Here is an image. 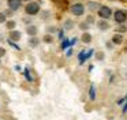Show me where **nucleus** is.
Returning a JSON list of instances; mask_svg holds the SVG:
<instances>
[{
  "label": "nucleus",
  "instance_id": "nucleus-1",
  "mask_svg": "<svg viewBox=\"0 0 127 120\" xmlns=\"http://www.w3.org/2000/svg\"><path fill=\"white\" fill-rule=\"evenodd\" d=\"M38 11H40V4L36 1H30L25 7V12L28 15H36V14H38Z\"/></svg>",
  "mask_w": 127,
  "mask_h": 120
},
{
  "label": "nucleus",
  "instance_id": "nucleus-2",
  "mask_svg": "<svg viewBox=\"0 0 127 120\" xmlns=\"http://www.w3.org/2000/svg\"><path fill=\"white\" fill-rule=\"evenodd\" d=\"M113 19L116 23H124L127 21V12L123 10H116L113 12Z\"/></svg>",
  "mask_w": 127,
  "mask_h": 120
},
{
  "label": "nucleus",
  "instance_id": "nucleus-3",
  "mask_svg": "<svg viewBox=\"0 0 127 120\" xmlns=\"http://www.w3.org/2000/svg\"><path fill=\"white\" fill-rule=\"evenodd\" d=\"M71 12L74 14L75 16H81L85 14V5L82 3H74L71 5Z\"/></svg>",
  "mask_w": 127,
  "mask_h": 120
},
{
  "label": "nucleus",
  "instance_id": "nucleus-4",
  "mask_svg": "<svg viewBox=\"0 0 127 120\" xmlns=\"http://www.w3.org/2000/svg\"><path fill=\"white\" fill-rule=\"evenodd\" d=\"M98 15H100V18H102V19H108L112 15V11H111V8L107 7V5H101V7L98 8Z\"/></svg>",
  "mask_w": 127,
  "mask_h": 120
},
{
  "label": "nucleus",
  "instance_id": "nucleus-5",
  "mask_svg": "<svg viewBox=\"0 0 127 120\" xmlns=\"http://www.w3.org/2000/svg\"><path fill=\"white\" fill-rule=\"evenodd\" d=\"M8 8L11 11H17L19 10V7L22 5V0H8Z\"/></svg>",
  "mask_w": 127,
  "mask_h": 120
},
{
  "label": "nucleus",
  "instance_id": "nucleus-6",
  "mask_svg": "<svg viewBox=\"0 0 127 120\" xmlns=\"http://www.w3.org/2000/svg\"><path fill=\"white\" fill-rule=\"evenodd\" d=\"M21 31H17V30H11V33H10V38H11L12 41H19L21 40Z\"/></svg>",
  "mask_w": 127,
  "mask_h": 120
},
{
  "label": "nucleus",
  "instance_id": "nucleus-7",
  "mask_svg": "<svg viewBox=\"0 0 127 120\" xmlns=\"http://www.w3.org/2000/svg\"><path fill=\"white\" fill-rule=\"evenodd\" d=\"M97 26L100 27V30H108V29H109V25H108L107 19H102V21H100Z\"/></svg>",
  "mask_w": 127,
  "mask_h": 120
},
{
  "label": "nucleus",
  "instance_id": "nucleus-8",
  "mask_svg": "<svg viewBox=\"0 0 127 120\" xmlns=\"http://www.w3.org/2000/svg\"><path fill=\"white\" fill-rule=\"evenodd\" d=\"M112 42L115 44V45H120V44L123 42V37H122L120 34H115L112 37Z\"/></svg>",
  "mask_w": 127,
  "mask_h": 120
},
{
  "label": "nucleus",
  "instance_id": "nucleus-9",
  "mask_svg": "<svg viewBox=\"0 0 127 120\" xmlns=\"http://www.w3.org/2000/svg\"><path fill=\"white\" fill-rule=\"evenodd\" d=\"M37 31H38V30H37L36 26H29L28 29H26V33H28L29 35H32V37H33V35H36Z\"/></svg>",
  "mask_w": 127,
  "mask_h": 120
},
{
  "label": "nucleus",
  "instance_id": "nucleus-10",
  "mask_svg": "<svg viewBox=\"0 0 127 120\" xmlns=\"http://www.w3.org/2000/svg\"><path fill=\"white\" fill-rule=\"evenodd\" d=\"M82 41L85 44H89L92 41V35L89 34V33H83V35H82Z\"/></svg>",
  "mask_w": 127,
  "mask_h": 120
},
{
  "label": "nucleus",
  "instance_id": "nucleus-11",
  "mask_svg": "<svg viewBox=\"0 0 127 120\" xmlns=\"http://www.w3.org/2000/svg\"><path fill=\"white\" fill-rule=\"evenodd\" d=\"M6 26H7V29L12 30L15 27V22L14 21H8V22H6Z\"/></svg>",
  "mask_w": 127,
  "mask_h": 120
},
{
  "label": "nucleus",
  "instance_id": "nucleus-12",
  "mask_svg": "<svg viewBox=\"0 0 127 120\" xmlns=\"http://www.w3.org/2000/svg\"><path fill=\"white\" fill-rule=\"evenodd\" d=\"M96 98V89H94V86L92 85L90 86V100H94Z\"/></svg>",
  "mask_w": 127,
  "mask_h": 120
},
{
  "label": "nucleus",
  "instance_id": "nucleus-13",
  "mask_svg": "<svg viewBox=\"0 0 127 120\" xmlns=\"http://www.w3.org/2000/svg\"><path fill=\"white\" fill-rule=\"evenodd\" d=\"M52 40H53L52 35H49V34L44 35V42H48V44H49V42H52Z\"/></svg>",
  "mask_w": 127,
  "mask_h": 120
},
{
  "label": "nucleus",
  "instance_id": "nucleus-14",
  "mask_svg": "<svg viewBox=\"0 0 127 120\" xmlns=\"http://www.w3.org/2000/svg\"><path fill=\"white\" fill-rule=\"evenodd\" d=\"M7 19H6V14L3 12H0V23H6Z\"/></svg>",
  "mask_w": 127,
  "mask_h": 120
},
{
  "label": "nucleus",
  "instance_id": "nucleus-15",
  "mask_svg": "<svg viewBox=\"0 0 127 120\" xmlns=\"http://www.w3.org/2000/svg\"><path fill=\"white\" fill-rule=\"evenodd\" d=\"M72 26H74V23H72V22H71V21H67V22H66V23H64V27H66V29H67V30H68V29H71V27H72Z\"/></svg>",
  "mask_w": 127,
  "mask_h": 120
},
{
  "label": "nucleus",
  "instance_id": "nucleus-16",
  "mask_svg": "<svg viewBox=\"0 0 127 120\" xmlns=\"http://www.w3.org/2000/svg\"><path fill=\"white\" fill-rule=\"evenodd\" d=\"M30 45H32V46H37V45H38V41H37V38H32V40H30Z\"/></svg>",
  "mask_w": 127,
  "mask_h": 120
},
{
  "label": "nucleus",
  "instance_id": "nucleus-17",
  "mask_svg": "<svg viewBox=\"0 0 127 120\" xmlns=\"http://www.w3.org/2000/svg\"><path fill=\"white\" fill-rule=\"evenodd\" d=\"M81 29L86 30V29H88V23H81Z\"/></svg>",
  "mask_w": 127,
  "mask_h": 120
},
{
  "label": "nucleus",
  "instance_id": "nucleus-18",
  "mask_svg": "<svg viewBox=\"0 0 127 120\" xmlns=\"http://www.w3.org/2000/svg\"><path fill=\"white\" fill-rule=\"evenodd\" d=\"M6 55V49L4 48H0V56H4Z\"/></svg>",
  "mask_w": 127,
  "mask_h": 120
},
{
  "label": "nucleus",
  "instance_id": "nucleus-19",
  "mask_svg": "<svg viewBox=\"0 0 127 120\" xmlns=\"http://www.w3.org/2000/svg\"><path fill=\"white\" fill-rule=\"evenodd\" d=\"M89 5H90V8H92V10H93V8H96V7H97V4H96V3H92V1L89 3Z\"/></svg>",
  "mask_w": 127,
  "mask_h": 120
},
{
  "label": "nucleus",
  "instance_id": "nucleus-20",
  "mask_svg": "<svg viewBox=\"0 0 127 120\" xmlns=\"http://www.w3.org/2000/svg\"><path fill=\"white\" fill-rule=\"evenodd\" d=\"M102 57H104V55H102L101 52H100V53H97V59H98V60H101Z\"/></svg>",
  "mask_w": 127,
  "mask_h": 120
},
{
  "label": "nucleus",
  "instance_id": "nucleus-21",
  "mask_svg": "<svg viewBox=\"0 0 127 120\" xmlns=\"http://www.w3.org/2000/svg\"><path fill=\"white\" fill-rule=\"evenodd\" d=\"M126 27H124V26H122V27H119V31H126Z\"/></svg>",
  "mask_w": 127,
  "mask_h": 120
}]
</instances>
